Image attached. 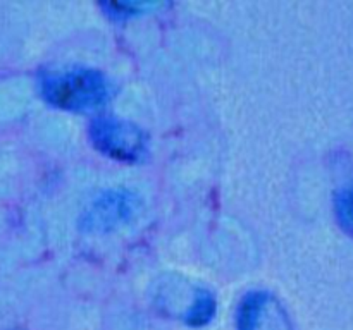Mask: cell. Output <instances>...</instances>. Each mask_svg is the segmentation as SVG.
<instances>
[{"label":"cell","mask_w":353,"mask_h":330,"mask_svg":"<svg viewBox=\"0 0 353 330\" xmlns=\"http://www.w3.org/2000/svg\"><path fill=\"white\" fill-rule=\"evenodd\" d=\"M43 93L52 105L72 112H88L109 100V79L97 69L74 67L55 72L43 81Z\"/></svg>","instance_id":"6da1fadb"},{"label":"cell","mask_w":353,"mask_h":330,"mask_svg":"<svg viewBox=\"0 0 353 330\" xmlns=\"http://www.w3.org/2000/svg\"><path fill=\"white\" fill-rule=\"evenodd\" d=\"M93 146L114 160L134 164L147 153V136L133 122L117 117H99L90 124Z\"/></svg>","instance_id":"7a4b0ae2"},{"label":"cell","mask_w":353,"mask_h":330,"mask_svg":"<svg viewBox=\"0 0 353 330\" xmlns=\"http://www.w3.org/2000/svg\"><path fill=\"white\" fill-rule=\"evenodd\" d=\"M140 206V199L128 189H110L102 192L81 217L85 232H110L130 222Z\"/></svg>","instance_id":"3957f363"},{"label":"cell","mask_w":353,"mask_h":330,"mask_svg":"<svg viewBox=\"0 0 353 330\" xmlns=\"http://www.w3.org/2000/svg\"><path fill=\"white\" fill-rule=\"evenodd\" d=\"M271 296L265 291H250L240 301L236 311V329L238 330H259L262 318L265 315Z\"/></svg>","instance_id":"277c9868"},{"label":"cell","mask_w":353,"mask_h":330,"mask_svg":"<svg viewBox=\"0 0 353 330\" xmlns=\"http://www.w3.org/2000/svg\"><path fill=\"white\" fill-rule=\"evenodd\" d=\"M214 313H216V298L212 292L205 291V289H199L193 299V305L185 315V322L192 327H203L212 320Z\"/></svg>","instance_id":"5b68a950"},{"label":"cell","mask_w":353,"mask_h":330,"mask_svg":"<svg viewBox=\"0 0 353 330\" xmlns=\"http://www.w3.org/2000/svg\"><path fill=\"white\" fill-rule=\"evenodd\" d=\"M103 10L107 12V16H110L112 19H128V17L138 16V14H143L147 10H154L157 7H161V3L155 2H103L100 3Z\"/></svg>","instance_id":"8992f818"},{"label":"cell","mask_w":353,"mask_h":330,"mask_svg":"<svg viewBox=\"0 0 353 330\" xmlns=\"http://www.w3.org/2000/svg\"><path fill=\"white\" fill-rule=\"evenodd\" d=\"M334 210H336V217L340 226L343 227L348 234H353V186L336 192V198H334Z\"/></svg>","instance_id":"52a82bcc"}]
</instances>
